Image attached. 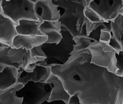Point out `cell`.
<instances>
[{
  "label": "cell",
  "mask_w": 123,
  "mask_h": 104,
  "mask_svg": "<svg viewBox=\"0 0 123 104\" xmlns=\"http://www.w3.org/2000/svg\"><path fill=\"white\" fill-rule=\"evenodd\" d=\"M61 25L59 20L44 22L39 26L41 31L48 38L46 44H57L62 40Z\"/></svg>",
  "instance_id": "12"
},
{
  "label": "cell",
  "mask_w": 123,
  "mask_h": 104,
  "mask_svg": "<svg viewBox=\"0 0 123 104\" xmlns=\"http://www.w3.org/2000/svg\"><path fill=\"white\" fill-rule=\"evenodd\" d=\"M60 12L59 20L73 38L81 34L86 21L84 11L87 4L84 0H52Z\"/></svg>",
  "instance_id": "2"
},
{
  "label": "cell",
  "mask_w": 123,
  "mask_h": 104,
  "mask_svg": "<svg viewBox=\"0 0 123 104\" xmlns=\"http://www.w3.org/2000/svg\"><path fill=\"white\" fill-rule=\"evenodd\" d=\"M51 74L52 72L50 67L37 65L35 69L31 72H26L22 69H18L17 83L24 86L29 82L45 83Z\"/></svg>",
  "instance_id": "10"
},
{
  "label": "cell",
  "mask_w": 123,
  "mask_h": 104,
  "mask_svg": "<svg viewBox=\"0 0 123 104\" xmlns=\"http://www.w3.org/2000/svg\"><path fill=\"white\" fill-rule=\"evenodd\" d=\"M35 11L40 25L44 22H53L60 18V11L52 0H42L35 3Z\"/></svg>",
  "instance_id": "9"
},
{
  "label": "cell",
  "mask_w": 123,
  "mask_h": 104,
  "mask_svg": "<svg viewBox=\"0 0 123 104\" xmlns=\"http://www.w3.org/2000/svg\"><path fill=\"white\" fill-rule=\"evenodd\" d=\"M116 66L117 67V71L115 74L118 76L123 77V50L119 51L116 55Z\"/></svg>",
  "instance_id": "22"
},
{
  "label": "cell",
  "mask_w": 123,
  "mask_h": 104,
  "mask_svg": "<svg viewBox=\"0 0 123 104\" xmlns=\"http://www.w3.org/2000/svg\"><path fill=\"white\" fill-rule=\"evenodd\" d=\"M17 25L3 14H0V43L12 46L13 40L17 35Z\"/></svg>",
  "instance_id": "11"
},
{
  "label": "cell",
  "mask_w": 123,
  "mask_h": 104,
  "mask_svg": "<svg viewBox=\"0 0 123 104\" xmlns=\"http://www.w3.org/2000/svg\"><path fill=\"white\" fill-rule=\"evenodd\" d=\"M6 1H10V0H6Z\"/></svg>",
  "instance_id": "29"
},
{
  "label": "cell",
  "mask_w": 123,
  "mask_h": 104,
  "mask_svg": "<svg viewBox=\"0 0 123 104\" xmlns=\"http://www.w3.org/2000/svg\"><path fill=\"white\" fill-rule=\"evenodd\" d=\"M38 62L31 56L29 50L15 49L0 43V72L9 66L31 72L35 69Z\"/></svg>",
  "instance_id": "4"
},
{
  "label": "cell",
  "mask_w": 123,
  "mask_h": 104,
  "mask_svg": "<svg viewBox=\"0 0 123 104\" xmlns=\"http://www.w3.org/2000/svg\"><path fill=\"white\" fill-rule=\"evenodd\" d=\"M112 22V35L120 43L123 50V16L119 15Z\"/></svg>",
  "instance_id": "18"
},
{
  "label": "cell",
  "mask_w": 123,
  "mask_h": 104,
  "mask_svg": "<svg viewBox=\"0 0 123 104\" xmlns=\"http://www.w3.org/2000/svg\"><path fill=\"white\" fill-rule=\"evenodd\" d=\"M61 33L63 38L59 44L44 43L41 45L46 58L37 62V65L52 67L54 66L63 65L67 62L73 51L75 42L73 36L66 28L62 27Z\"/></svg>",
  "instance_id": "3"
},
{
  "label": "cell",
  "mask_w": 123,
  "mask_h": 104,
  "mask_svg": "<svg viewBox=\"0 0 123 104\" xmlns=\"http://www.w3.org/2000/svg\"><path fill=\"white\" fill-rule=\"evenodd\" d=\"M112 37H113V35L111 31L106 29H102L100 31V34L99 42L102 43L108 44Z\"/></svg>",
  "instance_id": "23"
},
{
  "label": "cell",
  "mask_w": 123,
  "mask_h": 104,
  "mask_svg": "<svg viewBox=\"0 0 123 104\" xmlns=\"http://www.w3.org/2000/svg\"><path fill=\"white\" fill-rule=\"evenodd\" d=\"M84 14L86 19L88 21L92 23H104L107 22H105L103 18L101 17L100 15L97 12L92 9V8L89 6H87L84 9Z\"/></svg>",
  "instance_id": "20"
},
{
  "label": "cell",
  "mask_w": 123,
  "mask_h": 104,
  "mask_svg": "<svg viewBox=\"0 0 123 104\" xmlns=\"http://www.w3.org/2000/svg\"><path fill=\"white\" fill-rule=\"evenodd\" d=\"M87 49L91 54L92 64L116 74L117 71L116 57L117 51L108 44L99 41L92 42Z\"/></svg>",
  "instance_id": "5"
},
{
  "label": "cell",
  "mask_w": 123,
  "mask_h": 104,
  "mask_svg": "<svg viewBox=\"0 0 123 104\" xmlns=\"http://www.w3.org/2000/svg\"><path fill=\"white\" fill-rule=\"evenodd\" d=\"M110 46L112 49H113L115 51H116L118 53L119 51H122L123 50V49H122V47L120 43H119L118 40L115 38V37H112L111 39L110 40L109 43L108 44Z\"/></svg>",
  "instance_id": "24"
},
{
  "label": "cell",
  "mask_w": 123,
  "mask_h": 104,
  "mask_svg": "<svg viewBox=\"0 0 123 104\" xmlns=\"http://www.w3.org/2000/svg\"><path fill=\"white\" fill-rule=\"evenodd\" d=\"M31 56L38 60V62L41 61H43L46 58V56L43 49H41V46H38L37 47L33 48L31 50H30Z\"/></svg>",
  "instance_id": "21"
},
{
  "label": "cell",
  "mask_w": 123,
  "mask_h": 104,
  "mask_svg": "<svg viewBox=\"0 0 123 104\" xmlns=\"http://www.w3.org/2000/svg\"><path fill=\"white\" fill-rule=\"evenodd\" d=\"M47 37L43 36H25L17 34L13 40L12 46L15 49H23L31 50L33 48L46 43Z\"/></svg>",
  "instance_id": "13"
},
{
  "label": "cell",
  "mask_w": 123,
  "mask_h": 104,
  "mask_svg": "<svg viewBox=\"0 0 123 104\" xmlns=\"http://www.w3.org/2000/svg\"><path fill=\"white\" fill-rule=\"evenodd\" d=\"M18 69L13 67H6L0 72V90H4L17 83Z\"/></svg>",
  "instance_id": "17"
},
{
  "label": "cell",
  "mask_w": 123,
  "mask_h": 104,
  "mask_svg": "<svg viewBox=\"0 0 123 104\" xmlns=\"http://www.w3.org/2000/svg\"><path fill=\"white\" fill-rule=\"evenodd\" d=\"M52 88L51 83L29 82L17 91V95L22 98V104H42L49 99Z\"/></svg>",
  "instance_id": "7"
},
{
  "label": "cell",
  "mask_w": 123,
  "mask_h": 104,
  "mask_svg": "<svg viewBox=\"0 0 123 104\" xmlns=\"http://www.w3.org/2000/svg\"><path fill=\"white\" fill-rule=\"evenodd\" d=\"M89 6L98 13L105 22H112L120 15L123 0H97Z\"/></svg>",
  "instance_id": "8"
},
{
  "label": "cell",
  "mask_w": 123,
  "mask_h": 104,
  "mask_svg": "<svg viewBox=\"0 0 123 104\" xmlns=\"http://www.w3.org/2000/svg\"><path fill=\"white\" fill-rule=\"evenodd\" d=\"M46 83H51L53 85V88L48 100V102L62 100L68 104L71 96L67 91L63 83L57 77L52 74L46 81Z\"/></svg>",
  "instance_id": "14"
},
{
  "label": "cell",
  "mask_w": 123,
  "mask_h": 104,
  "mask_svg": "<svg viewBox=\"0 0 123 104\" xmlns=\"http://www.w3.org/2000/svg\"><path fill=\"white\" fill-rule=\"evenodd\" d=\"M120 15L123 16V8H122V9H121V11Z\"/></svg>",
  "instance_id": "28"
},
{
  "label": "cell",
  "mask_w": 123,
  "mask_h": 104,
  "mask_svg": "<svg viewBox=\"0 0 123 104\" xmlns=\"http://www.w3.org/2000/svg\"><path fill=\"white\" fill-rule=\"evenodd\" d=\"M51 72L82 104H123V77L92 64L88 49L73 51L65 64L52 66Z\"/></svg>",
  "instance_id": "1"
},
{
  "label": "cell",
  "mask_w": 123,
  "mask_h": 104,
  "mask_svg": "<svg viewBox=\"0 0 123 104\" xmlns=\"http://www.w3.org/2000/svg\"><path fill=\"white\" fill-rule=\"evenodd\" d=\"M23 87L17 83L4 90H0V104H22V98L18 97L17 93Z\"/></svg>",
  "instance_id": "16"
},
{
  "label": "cell",
  "mask_w": 123,
  "mask_h": 104,
  "mask_svg": "<svg viewBox=\"0 0 123 104\" xmlns=\"http://www.w3.org/2000/svg\"><path fill=\"white\" fill-rule=\"evenodd\" d=\"M3 0H0V14H3V7H2Z\"/></svg>",
  "instance_id": "27"
},
{
  "label": "cell",
  "mask_w": 123,
  "mask_h": 104,
  "mask_svg": "<svg viewBox=\"0 0 123 104\" xmlns=\"http://www.w3.org/2000/svg\"><path fill=\"white\" fill-rule=\"evenodd\" d=\"M42 104H67L62 100H56V101L52 102H48V100L45 101Z\"/></svg>",
  "instance_id": "25"
},
{
  "label": "cell",
  "mask_w": 123,
  "mask_h": 104,
  "mask_svg": "<svg viewBox=\"0 0 123 104\" xmlns=\"http://www.w3.org/2000/svg\"><path fill=\"white\" fill-rule=\"evenodd\" d=\"M74 41L75 42V45L74 46L73 51H84L88 49L90 45L94 42V41L89 37L86 36H79L73 38Z\"/></svg>",
  "instance_id": "19"
},
{
  "label": "cell",
  "mask_w": 123,
  "mask_h": 104,
  "mask_svg": "<svg viewBox=\"0 0 123 104\" xmlns=\"http://www.w3.org/2000/svg\"><path fill=\"white\" fill-rule=\"evenodd\" d=\"M95 1H97V0H84L85 3H86L87 6H89L91 4V3H92V2Z\"/></svg>",
  "instance_id": "26"
},
{
  "label": "cell",
  "mask_w": 123,
  "mask_h": 104,
  "mask_svg": "<svg viewBox=\"0 0 123 104\" xmlns=\"http://www.w3.org/2000/svg\"><path fill=\"white\" fill-rule=\"evenodd\" d=\"M3 14L18 25L22 20L38 21L35 14V3L30 0H3Z\"/></svg>",
  "instance_id": "6"
},
{
  "label": "cell",
  "mask_w": 123,
  "mask_h": 104,
  "mask_svg": "<svg viewBox=\"0 0 123 104\" xmlns=\"http://www.w3.org/2000/svg\"><path fill=\"white\" fill-rule=\"evenodd\" d=\"M40 23L37 20H22L16 27L17 34L25 36H43L39 29Z\"/></svg>",
  "instance_id": "15"
}]
</instances>
